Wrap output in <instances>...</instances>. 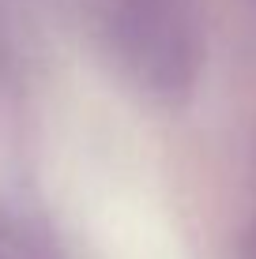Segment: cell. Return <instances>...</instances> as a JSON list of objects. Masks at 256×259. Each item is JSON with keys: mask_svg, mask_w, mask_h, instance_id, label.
<instances>
[{"mask_svg": "<svg viewBox=\"0 0 256 259\" xmlns=\"http://www.w3.org/2000/svg\"><path fill=\"white\" fill-rule=\"evenodd\" d=\"M109 38L121 64L143 91L173 98L189 91L200 68L196 0H117Z\"/></svg>", "mask_w": 256, "mask_h": 259, "instance_id": "obj_1", "label": "cell"}]
</instances>
